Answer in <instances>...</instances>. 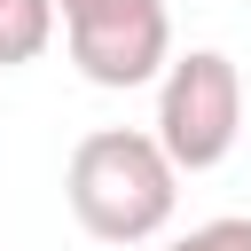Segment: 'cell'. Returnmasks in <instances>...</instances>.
<instances>
[{"instance_id":"obj_1","label":"cell","mask_w":251,"mask_h":251,"mask_svg":"<svg viewBox=\"0 0 251 251\" xmlns=\"http://www.w3.org/2000/svg\"><path fill=\"white\" fill-rule=\"evenodd\" d=\"M63 196H71V220L94 235V243H157L173 227V204H180V173L173 157L157 149V133L141 126H102L71 149L63 165Z\"/></svg>"},{"instance_id":"obj_2","label":"cell","mask_w":251,"mask_h":251,"mask_svg":"<svg viewBox=\"0 0 251 251\" xmlns=\"http://www.w3.org/2000/svg\"><path fill=\"white\" fill-rule=\"evenodd\" d=\"M157 149L173 157V173H212L227 165L235 133H243V71L220 47H188L165 63L157 78Z\"/></svg>"},{"instance_id":"obj_3","label":"cell","mask_w":251,"mask_h":251,"mask_svg":"<svg viewBox=\"0 0 251 251\" xmlns=\"http://www.w3.org/2000/svg\"><path fill=\"white\" fill-rule=\"evenodd\" d=\"M63 47H71V63L94 78V86H149V78H165V63H173V16H165V0H118V8H86V16H71L63 24Z\"/></svg>"},{"instance_id":"obj_4","label":"cell","mask_w":251,"mask_h":251,"mask_svg":"<svg viewBox=\"0 0 251 251\" xmlns=\"http://www.w3.org/2000/svg\"><path fill=\"white\" fill-rule=\"evenodd\" d=\"M55 0H0V71H24L55 47Z\"/></svg>"},{"instance_id":"obj_5","label":"cell","mask_w":251,"mask_h":251,"mask_svg":"<svg viewBox=\"0 0 251 251\" xmlns=\"http://www.w3.org/2000/svg\"><path fill=\"white\" fill-rule=\"evenodd\" d=\"M165 251H251V220H243V212H227V220H204V227L173 235Z\"/></svg>"},{"instance_id":"obj_6","label":"cell","mask_w":251,"mask_h":251,"mask_svg":"<svg viewBox=\"0 0 251 251\" xmlns=\"http://www.w3.org/2000/svg\"><path fill=\"white\" fill-rule=\"evenodd\" d=\"M86 8H118V0H55V16L71 24V16H86Z\"/></svg>"}]
</instances>
